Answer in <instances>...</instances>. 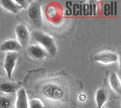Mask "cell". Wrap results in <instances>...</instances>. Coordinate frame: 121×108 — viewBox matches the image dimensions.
<instances>
[{
	"label": "cell",
	"mask_w": 121,
	"mask_h": 108,
	"mask_svg": "<svg viewBox=\"0 0 121 108\" xmlns=\"http://www.w3.org/2000/svg\"><path fill=\"white\" fill-rule=\"evenodd\" d=\"M30 36L37 44L44 48L49 55L52 56H55L57 48L56 41L53 37L39 30H33L30 33Z\"/></svg>",
	"instance_id": "obj_1"
},
{
	"label": "cell",
	"mask_w": 121,
	"mask_h": 108,
	"mask_svg": "<svg viewBox=\"0 0 121 108\" xmlns=\"http://www.w3.org/2000/svg\"><path fill=\"white\" fill-rule=\"evenodd\" d=\"M41 92L46 98L53 101L61 100L65 94L62 86L54 83H48L43 85L41 88Z\"/></svg>",
	"instance_id": "obj_2"
},
{
	"label": "cell",
	"mask_w": 121,
	"mask_h": 108,
	"mask_svg": "<svg viewBox=\"0 0 121 108\" xmlns=\"http://www.w3.org/2000/svg\"><path fill=\"white\" fill-rule=\"evenodd\" d=\"M18 58L17 53H7L4 60V69L6 72L7 77L12 79L14 69L15 68L16 63Z\"/></svg>",
	"instance_id": "obj_3"
},
{
	"label": "cell",
	"mask_w": 121,
	"mask_h": 108,
	"mask_svg": "<svg viewBox=\"0 0 121 108\" xmlns=\"http://www.w3.org/2000/svg\"><path fill=\"white\" fill-rule=\"evenodd\" d=\"M28 16L36 26L41 27L43 25V15L41 5L38 2L30 4L28 7Z\"/></svg>",
	"instance_id": "obj_4"
},
{
	"label": "cell",
	"mask_w": 121,
	"mask_h": 108,
	"mask_svg": "<svg viewBox=\"0 0 121 108\" xmlns=\"http://www.w3.org/2000/svg\"><path fill=\"white\" fill-rule=\"evenodd\" d=\"M15 32L17 38L16 40L18 41L20 46L22 47L27 46L30 40V34L26 25L24 24H18L15 28Z\"/></svg>",
	"instance_id": "obj_5"
},
{
	"label": "cell",
	"mask_w": 121,
	"mask_h": 108,
	"mask_svg": "<svg viewBox=\"0 0 121 108\" xmlns=\"http://www.w3.org/2000/svg\"><path fill=\"white\" fill-rule=\"evenodd\" d=\"M94 60L96 62L104 64H111L118 61L119 56L116 53L112 51H104L96 54L94 56Z\"/></svg>",
	"instance_id": "obj_6"
},
{
	"label": "cell",
	"mask_w": 121,
	"mask_h": 108,
	"mask_svg": "<svg viewBox=\"0 0 121 108\" xmlns=\"http://www.w3.org/2000/svg\"><path fill=\"white\" fill-rule=\"evenodd\" d=\"M27 50L28 54L31 57L38 60H42L47 57V56L49 55L47 50L39 44L30 45L28 47Z\"/></svg>",
	"instance_id": "obj_7"
},
{
	"label": "cell",
	"mask_w": 121,
	"mask_h": 108,
	"mask_svg": "<svg viewBox=\"0 0 121 108\" xmlns=\"http://www.w3.org/2000/svg\"><path fill=\"white\" fill-rule=\"evenodd\" d=\"M22 46L16 39H8L4 40L1 46H0V50L7 53H17L20 50Z\"/></svg>",
	"instance_id": "obj_8"
},
{
	"label": "cell",
	"mask_w": 121,
	"mask_h": 108,
	"mask_svg": "<svg viewBox=\"0 0 121 108\" xmlns=\"http://www.w3.org/2000/svg\"><path fill=\"white\" fill-rule=\"evenodd\" d=\"M15 108H29V100L24 88H20L17 92Z\"/></svg>",
	"instance_id": "obj_9"
},
{
	"label": "cell",
	"mask_w": 121,
	"mask_h": 108,
	"mask_svg": "<svg viewBox=\"0 0 121 108\" xmlns=\"http://www.w3.org/2000/svg\"><path fill=\"white\" fill-rule=\"evenodd\" d=\"M109 84L111 89L117 94H121V81L117 73L112 72L109 74Z\"/></svg>",
	"instance_id": "obj_10"
},
{
	"label": "cell",
	"mask_w": 121,
	"mask_h": 108,
	"mask_svg": "<svg viewBox=\"0 0 121 108\" xmlns=\"http://www.w3.org/2000/svg\"><path fill=\"white\" fill-rule=\"evenodd\" d=\"M108 100V93L103 89H98L95 93V102L97 108H102Z\"/></svg>",
	"instance_id": "obj_11"
},
{
	"label": "cell",
	"mask_w": 121,
	"mask_h": 108,
	"mask_svg": "<svg viewBox=\"0 0 121 108\" xmlns=\"http://www.w3.org/2000/svg\"><path fill=\"white\" fill-rule=\"evenodd\" d=\"M0 4L5 10L13 14L18 13L20 10L22 9L15 0H2L0 1Z\"/></svg>",
	"instance_id": "obj_12"
},
{
	"label": "cell",
	"mask_w": 121,
	"mask_h": 108,
	"mask_svg": "<svg viewBox=\"0 0 121 108\" xmlns=\"http://www.w3.org/2000/svg\"><path fill=\"white\" fill-rule=\"evenodd\" d=\"M18 89V86L15 83L4 82L0 84V91L7 94H13L15 92H17Z\"/></svg>",
	"instance_id": "obj_13"
},
{
	"label": "cell",
	"mask_w": 121,
	"mask_h": 108,
	"mask_svg": "<svg viewBox=\"0 0 121 108\" xmlns=\"http://www.w3.org/2000/svg\"><path fill=\"white\" fill-rule=\"evenodd\" d=\"M13 104L12 97L6 95H0V108H12Z\"/></svg>",
	"instance_id": "obj_14"
},
{
	"label": "cell",
	"mask_w": 121,
	"mask_h": 108,
	"mask_svg": "<svg viewBox=\"0 0 121 108\" xmlns=\"http://www.w3.org/2000/svg\"><path fill=\"white\" fill-rule=\"evenodd\" d=\"M29 108H44V107L40 99L34 98L29 101Z\"/></svg>",
	"instance_id": "obj_15"
},
{
	"label": "cell",
	"mask_w": 121,
	"mask_h": 108,
	"mask_svg": "<svg viewBox=\"0 0 121 108\" xmlns=\"http://www.w3.org/2000/svg\"><path fill=\"white\" fill-rule=\"evenodd\" d=\"M15 2L19 5L21 9H27L30 7L31 1L29 0H15Z\"/></svg>",
	"instance_id": "obj_16"
},
{
	"label": "cell",
	"mask_w": 121,
	"mask_h": 108,
	"mask_svg": "<svg viewBox=\"0 0 121 108\" xmlns=\"http://www.w3.org/2000/svg\"><path fill=\"white\" fill-rule=\"evenodd\" d=\"M78 99H79V100L81 101V102L85 101V100H86V94H81L79 95Z\"/></svg>",
	"instance_id": "obj_17"
},
{
	"label": "cell",
	"mask_w": 121,
	"mask_h": 108,
	"mask_svg": "<svg viewBox=\"0 0 121 108\" xmlns=\"http://www.w3.org/2000/svg\"><path fill=\"white\" fill-rule=\"evenodd\" d=\"M1 76H2V72L0 71V77H1Z\"/></svg>",
	"instance_id": "obj_18"
}]
</instances>
